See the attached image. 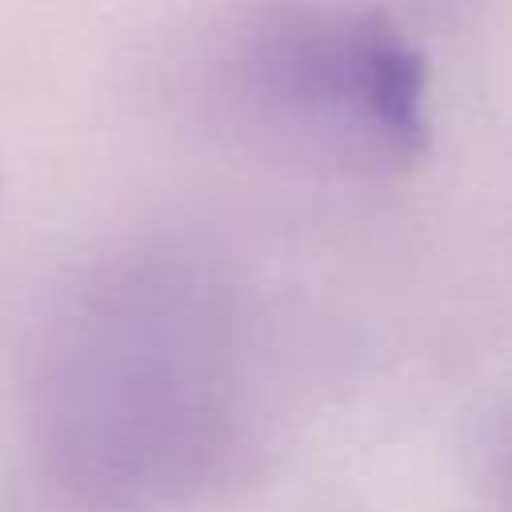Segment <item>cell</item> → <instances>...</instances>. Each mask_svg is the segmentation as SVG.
<instances>
[{"mask_svg": "<svg viewBox=\"0 0 512 512\" xmlns=\"http://www.w3.org/2000/svg\"><path fill=\"white\" fill-rule=\"evenodd\" d=\"M220 88L260 136L316 160L408 168L428 152V68L384 8L260 4L228 36Z\"/></svg>", "mask_w": 512, "mask_h": 512, "instance_id": "1", "label": "cell"}]
</instances>
